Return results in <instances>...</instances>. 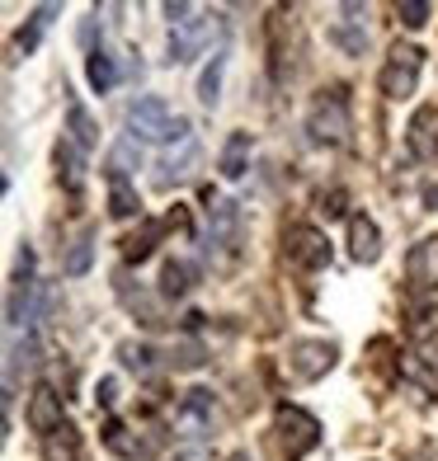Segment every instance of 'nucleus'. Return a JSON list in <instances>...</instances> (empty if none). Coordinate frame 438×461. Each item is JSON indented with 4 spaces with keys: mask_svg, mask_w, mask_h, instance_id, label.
<instances>
[{
    "mask_svg": "<svg viewBox=\"0 0 438 461\" xmlns=\"http://www.w3.org/2000/svg\"><path fill=\"white\" fill-rule=\"evenodd\" d=\"M128 132L132 141H189V118H179L165 109V99L156 95H141L128 104Z\"/></svg>",
    "mask_w": 438,
    "mask_h": 461,
    "instance_id": "1",
    "label": "nucleus"
},
{
    "mask_svg": "<svg viewBox=\"0 0 438 461\" xmlns=\"http://www.w3.org/2000/svg\"><path fill=\"white\" fill-rule=\"evenodd\" d=\"M306 132L316 137V141H330V146H349L353 137V122H349V99L344 90H325L316 104H311V113H306Z\"/></svg>",
    "mask_w": 438,
    "mask_h": 461,
    "instance_id": "2",
    "label": "nucleus"
},
{
    "mask_svg": "<svg viewBox=\"0 0 438 461\" xmlns=\"http://www.w3.org/2000/svg\"><path fill=\"white\" fill-rule=\"evenodd\" d=\"M420 67H424V52L415 48V43H396L391 48V61L382 67V95L387 99H410L415 86H420Z\"/></svg>",
    "mask_w": 438,
    "mask_h": 461,
    "instance_id": "3",
    "label": "nucleus"
},
{
    "mask_svg": "<svg viewBox=\"0 0 438 461\" xmlns=\"http://www.w3.org/2000/svg\"><path fill=\"white\" fill-rule=\"evenodd\" d=\"M274 424H278L283 456H287V461H302L311 447L321 443V424H316V414H306V410H297V405H278Z\"/></svg>",
    "mask_w": 438,
    "mask_h": 461,
    "instance_id": "4",
    "label": "nucleus"
},
{
    "mask_svg": "<svg viewBox=\"0 0 438 461\" xmlns=\"http://www.w3.org/2000/svg\"><path fill=\"white\" fill-rule=\"evenodd\" d=\"M283 255H287V264H297V268H325L330 264V240H325V230H316V226H287Z\"/></svg>",
    "mask_w": 438,
    "mask_h": 461,
    "instance_id": "5",
    "label": "nucleus"
},
{
    "mask_svg": "<svg viewBox=\"0 0 438 461\" xmlns=\"http://www.w3.org/2000/svg\"><path fill=\"white\" fill-rule=\"evenodd\" d=\"M217 33H222V14H203V19H189V24L170 29V67H179V61H189L194 52H203Z\"/></svg>",
    "mask_w": 438,
    "mask_h": 461,
    "instance_id": "6",
    "label": "nucleus"
},
{
    "mask_svg": "<svg viewBox=\"0 0 438 461\" xmlns=\"http://www.w3.org/2000/svg\"><path fill=\"white\" fill-rule=\"evenodd\" d=\"M29 297H33V249L24 245L19 249V259H14V278H10V302H5V321L19 330L29 316Z\"/></svg>",
    "mask_w": 438,
    "mask_h": 461,
    "instance_id": "7",
    "label": "nucleus"
},
{
    "mask_svg": "<svg viewBox=\"0 0 438 461\" xmlns=\"http://www.w3.org/2000/svg\"><path fill=\"white\" fill-rule=\"evenodd\" d=\"M213 419H217V405H213V391H189L179 401V414H175V429L184 438H203V433H213Z\"/></svg>",
    "mask_w": 438,
    "mask_h": 461,
    "instance_id": "8",
    "label": "nucleus"
},
{
    "mask_svg": "<svg viewBox=\"0 0 438 461\" xmlns=\"http://www.w3.org/2000/svg\"><path fill=\"white\" fill-rule=\"evenodd\" d=\"M213 203V221H207V245H222V249H236L241 245V207L232 198H213V188L203 194Z\"/></svg>",
    "mask_w": 438,
    "mask_h": 461,
    "instance_id": "9",
    "label": "nucleus"
},
{
    "mask_svg": "<svg viewBox=\"0 0 438 461\" xmlns=\"http://www.w3.org/2000/svg\"><path fill=\"white\" fill-rule=\"evenodd\" d=\"M335 344H325V339H302L297 348H292V372L302 376V382H321V376L335 367Z\"/></svg>",
    "mask_w": 438,
    "mask_h": 461,
    "instance_id": "10",
    "label": "nucleus"
},
{
    "mask_svg": "<svg viewBox=\"0 0 438 461\" xmlns=\"http://www.w3.org/2000/svg\"><path fill=\"white\" fill-rule=\"evenodd\" d=\"M406 283H410V292H433L438 287V236L420 240L406 255Z\"/></svg>",
    "mask_w": 438,
    "mask_h": 461,
    "instance_id": "11",
    "label": "nucleus"
},
{
    "mask_svg": "<svg viewBox=\"0 0 438 461\" xmlns=\"http://www.w3.org/2000/svg\"><path fill=\"white\" fill-rule=\"evenodd\" d=\"M349 255H353V264H378L382 259V230L368 212L349 217Z\"/></svg>",
    "mask_w": 438,
    "mask_h": 461,
    "instance_id": "12",
    "label": "nucleus"
},
{
    "mask_svg": "<svg viewBox=\"0 0 438 461\" xmlns=\"http://www.w3.org/2000/svg\"><path fill=\"white\" fill-rule=\"evenodd\" d=\"M67 419H61V395L52 391V386H38L33 395H29V429L33 433H43V438H52Z\"/></svg>",
    "mask_w": 438,
    "mask_h": 461,
    "instance_id": "13",
    "label": "nucleus"
},
{
    "mask_svg": "<svg viewBox=\"0 0 438 461\" xmlns=\"http://www.w3.org/2000/svg\"><path fill=\"white\" fill-rule=\"evenodd\" d=\"M38 363H43V344H38V334H24V339L10 344V363H5V405L10 395L19 386V372H38Z\"/></svg>",
    "mask_w": 438,
    "mask_h": 461,
    "instance_id": "14",
    "label": "nucleus"
},
{
    "mask_svg": "<svg viewBox=\"0 0 438 461\" xmlns=\"http://www.w3.org/2000/svg\"><path fill=\"white\" fill-rule=\"evenodd\" d=\"M410 151H415V160H433L438 156V109L433 104L415 109V118H410Z\"/></svg>",
    "mask_w": 438,
    "mask_h": 461,
    "instance_id": "15",
    "label": "nucleus"
},
{
    "mask_svg": "<svg viewBox=\"0 0 438 461\" xmlns=\"http://www.w3.org/2000/svg\"><path fill=\"white\" fill-rule=\"evenodd\" d=\"M198 160H203V151H198V141L189 137V141L179 146V151H170V156L156 165V170H160L156 184H160V188H170V184H179V179H189V175L198 170Z\"/></svg>",
    "mask_w": 438,
    "mask_h": 461,
    "instance_id": "16",
    "label": "nucleus"
},
{
    "mask_svg": "<svg viewBox=\"0 0 438 461\" xmlns=\"http://www.w3.org/2000/svg\"><path fill=\"white\" fill-rule=\"evenodd\" d=\"M52 160H57V175H61V184H67L71 194H80V188H86V160H80L76 146H71V141H57Z\"/></svg>",
    "mask_w": 438,
    "mask_h": 461,
    "instance_id": "17",
    "label": "nucleus"
},
{
    "mask_svg": "<svg viewBox=\"0 0 438 461\" xmlns=\"http://www.w3.org/2000/svg\"><path fill=\"white\" fill-rule=\"evenodd\" d=\"M410 372L420 376L424 386H438V334H424L410 353Z\"/></svg>",
    "mask_w": 438,
    "mask_h": 461,
    "instance_id": "18",
    "label": "nucleus"
},
{
    "mask_svg": "<svg viewBox=\"0 0 438 461\" xmlns=\"http://www.w3.org/2000/svg\"><path fill=\"white\" fill-rule=\"evenodd\" d=\"M137 212H141V198H137V188H132L128 179L109 175V217L128 221V217H137Z\"/></svg>",
    "mask_w": 438,
    "mask_h": 461,
    "instance_id": "19",
    "label": "nucleus"
},
{
    "mask_svg": "<svg viewBox=\"0 0 438 461\" xmlns=\"http://www.w3.org/2000/svg\"><path fill=\"white\" fill-rule=\"evenodd\" d=\"M245 160H250V132H232L222 146V160H217V170L226 179H241L245 175Z\"/></svg>",
    "mask_w": 438,
    "mask_h": 461,
    "instance_id": "20",
    "label": "nucleus"
},
{
    "mask_svg": "<svg viewBox=\"0 0 438 461\" xmlns=\"http://www.w3.org/2000/svg\"><path fill=\"white\" fill-rule=\"evenodd\" d=\"M160 230H165V221H141V230H137V236H128V240H123V259H128V264L151 259V249H156V240H160Z\"/></svg>",
    "mask_w": 438,
    "mask_h": 461,
    "instance_id": "21",
    "label": "nucleus"
},
{
    "mask_svg": "<svg viewBox=\"0 0 438 461\" xmlns=\"http://www.w3.org/2000/svg\"><path fill=\"white\" fill-rule=\"evenodd\" d=\"M90 264H95V236H90V230H80V236L71 240V249H67V259H61V274L80 278V274H90Z\"/></svg>",
    "mask_w": 438,
    "mask_h": 461,
    "instance_id": "22",
    "label": "nucleus"
},
{
    "mask_svg": "<svg viewBox=\"0 0 438 461\" xmlns=\"http://www.w3.org/2000/svg\"><path fill=\"white\" fill-rule=\"evenodd\" d=\"M43 461H80V433L61 424L52 438H43Z\"/></svg>",
    "mask_w": 438,
    "mask_h": 461,
    "instance_id": "23",
    "label": "nucleus"
},
{
    "mask_svg": "<svg viewBox=\"0 0 438 461\" xmlns=\"http://www.w3.org/2000/svg\"><path fill=\"white\" fill-rule=\"evenodd\" d=\"M67 132H71V146L76 151H90V146L99 141V122L80 109V104H71V113H67Z\"/></svg>",
    "mask_w": 438,
    "mask_h": 461,
    "instance_id": "24",
    "label": "nucleus"
},
{
    "mask_svg": "<svg viewBox=\"0 0 438 461\" xmlns=\"http://www.w3.org/2000/svg\"><path fill=\"white\" fill-rule=\"evenodd\" d=\"M222 71H226V48H217L213 52V61L203 67V76H198V99L213 109V104L222 99Z\"/></svg>",
    "mask_w": 438,
    "mask_h": 461,
    "instance_id": "25",
    "label": "nucleus"
},
{
    "mask_svg": "<svg viewBox=\"0 0 438 461\" xmlns=\"http://www.w3.org/2000/svg\"><path fill=\"white\" fill-rule=\"evenodd\" d=\"M194 287V268L189 264H179V259H170L160 268V297H170V302H179L184 292Z\"/></svg>",
    "mask_w": 438,
    "mask_h": 461,
    "instance_id": "26",
    "label": "nucleus"
},
{
    "mask_svg": "<svg viewBox=\"0 0 438 461\" xmlns=\"http://www.w3.org/2000/svg\"><path fill=\"white\" fill-rule=\"evenodd\" d=\"M118 297H123V306H128L132 316H141V325H160V311H156V302L146 297L141 287L132 292V287H128V278H123V274H118Z\"/></svg>",
    "mask_w": 438,
    "mask_h": 461,
    "instance_id": "27",
    "label": "nucleus"
},
{
    "mask_svg": "<svg viewBox=\"0 0 438 461\" xmlns=\"http://www.w3.org/2000/svg\"><path fill=\"white\" fill-rule=\"evenodd\" d=\"M86 76H90V86L99 90V95H109L114 86H118V67H114V57L109 52H90V61H86Z\"/></svg>",
    "mask_w": 438,
    "mask_h": 461,
    "instance_id": "28",
    "label": "nucleus"
},
{
    "mask_svg": "<svg viewBox=\"0 0 438 461\" xmlns=\"http://www.w3.org/2000/svg\"><path fill=\"white\" fill-rule=\"evenodd\" d=\"M118 363L128 367V372H137V376H146L156 367V348L151 344H137V339H123L118 344Z\"/></svg>",
    "mask_w": 438,
    "mask_h": 461,
    "instance_id": "29",
    "label": "nucleus"
},
{
    "mask_svg": "<svg viewBox=\"0 0 438 461\" xmlns=\"http://www.w3.org/2000/svg\"><path fill=\"white\" fill-rule=\"evenodd\" d=\"M203 358H207V353H203V344L194 339V330H189V334H184V339L170 348V367H179V372H194V367H203Z\"/></svg>",
    "mask_w": 438,
    "mask_h": 461,
    "instance_id": "30",
    "label": "nucleus"
},
{
    "mask_svg": "<svg viewBox=\"0 0 438 461\" xmlns=\"http://www.w3.org/2000/svg\"><path fill=\"white\" fill-rule=\"evenodd\" d=\"M137 165H141V156H137V141H132V137H123V141L114 146V156H109V175L128 179V170H137Z\"/></svg>",
    "mask_w": 438,
    "mask_h": 461,
    "instance_id": "31",
    "label": "nucleus"
},
{
    "mask_svg": "<svg viewBox=\"0 0 438 461\" xmlns=\"http://www.w3.org/2000/svg\"><path fill=\"white\" fill-rule=\"evenodd\" d=\"M330 43H335V48H344L349 57H363V48H368V33L363 29H330Z\"/></svg>",
    "mask_w": 438,
    "mask_h": 461,
    "instance_id": "32",
    "label": "nucleus"
},
{
    "mask_svg": "<svg viewBox=\"0 0 438 461\" xmlns=\"http://www.w3.org/2000/svg\"><path fill=\"white\" fill-rule=\"evenodd\" d=\"M396 14H401L406 29H424V24H429V5H424V0H401V5H396Z\"/></svg>",
    "mask_w": 438,
    "mask_h": 461,
    "instance_id": "33",
    "label": "nucleus"
},
{
    "mask_svg": "<svg viewBox=\"0 0 438 461\" xmlns=\"http://www.w3.org/2000/svg\"><path fill=\"white\" fill-rule=\"evenodd\" d=\"M165 14H170V24L179 29V24H189V14H194V5H184V0H170V5H165Z\"/></svg>",
    "mask_w": 438,
    "mask_h": 461,
    "instance_id": "34",
    "label": "nucleus"
},
{
    "mask_svg": "<svg viewBox=\"0 0 438 461\" xmlns=\"http://www.w3.org/2000/svg\"><path fill=\"white\" fill-rule=\"evenodd\" d=\"M95 395H99V405L109 410V405L118 401V382H114V376H104V382H99V391H95Z\"/></svg>",
    "mask_w": 438,
    "mask_h": 461,
    "instance_id": "35",
    "label": "nucleus"
},
{
    "mask_svg": "<svg viewBox=\"0 0 438 461\" xmlns=\"http://www.w3.org/2000/svg\"><path fill=\"white\" fill-rule=\"evenodd\" d=\"M321 212H325V217H344V194H340V188H335L330 198H321Z\"/></svg>",
    "mask_w": 438,
    "mask_h": 461,
    "instance_id": "36",
    "label": "nucleus"
},
{
    "mask_svg": "<svg viewBox=\"0 0 438 461\" xmlns=\"http://www.w3.org/2000/svg\"><path fill=\"white\" fill-rule=\"evenodd\" d=\"M165 226H175V230H189V207H170V217H165Z\"/></svg>",
    "mask_w": 438,
    "mask_h": 461,
    "instance_id": "37",
    "label": "nucleus"
},
{
    "mask_svg": "<svg viewBox=\"0 0 438 461\" xmlns=\"http://www.w3.org/2000/svg\"><path fill=\"white\" fill-rule=\"evenodd\" d=\"M179 461H203V452H184Z\"/></svg>",
    "mask_w": 438,
    "mask_h": 461,
    "instance_id": "38",
    "label": "nucleus"
},
{
    "mask_svg": "<svg viewBox=\"0 0 438 461\" xmlns=\"http://www.w3.org/2000/svg\"><path fill=\"white\" fill-rule=\"evenodd\" d=\"M232 461H250V456H245V452H232Z\"/></svg>",
    "mask_w": 438,
    "mask_h": 461,
    "instance_id": "39",
    "label": "nucleus"
}]
</instances>
